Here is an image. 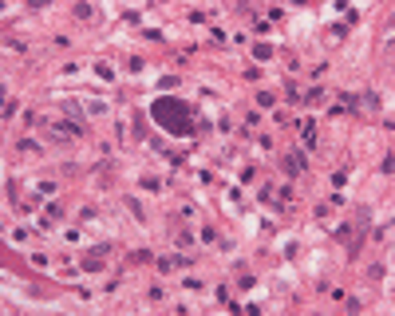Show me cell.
<instances>
[{
    "mask_svg": "<svg viewBox=\"0 0 395 316\" xmlns=\"http://www.w3.org/2000/svg\"><path fill=\"white\" fill-rule=\"evenodd\" d=\"M154 119L163 123L166 131H174V134H190L194 131V115H190V107L178 99H158L154 103Z\"/></svg>",
    "mask_w": 395,
    "mask_h": 316,
    "instance_id": "obj_1",
    "label": "cell"
},
{
    "mask_svg": "<svg viewBox=\"0 0 395 316\" xmlns=\"http://www.w3.org/2000/svg\"><path fill=\"white\" fill-rule=\"evenodd\" d=\"M285 167H289V170H293V174H296V170L304 167V162H300V154H289V158H285Z\"/></svg>",
    "mask_w": 395,
    "mask_h": 316,
    "instance_id": "obj_2",
    "label": "cell"
}]
</instances>
